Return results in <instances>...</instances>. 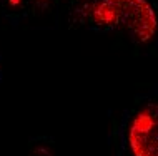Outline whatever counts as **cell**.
Listing matches in <instances>:
<instances>
[{
    "label": "cell",
    "instance_id": "cell-1",
    "mask_svg": "<svg viewBox=\"0 0 158 156\" xmlns=\"http://www.w3.org/2000/svg\"><path fill=\"white\" fill-rule=\"evenodd\" d=\"M90 15L97 25L127 32L138 43H148L158 32V17L148 0H98Z\"/></svg>",
    "mask_w": 158,
    "mask_h": 156
},
{
    "label": "cell",
    "instance_id": "cell-2",
    "mask_svg": "<svg viewBox=\"0 0 158 156\" xmlns=\"http://www.w3.org/2000/svg\"><path fill=\"white\" fill-rule=\"evenodd\" d=\"M127 140L133 156H158V105L145 106L133 116Z\"/></svg>",
    "mask_w": 158,
    "mask_h": 156
},
{
    "label": "cell",
    "instance_id": "cell-3",
    "mask_svg": "<svg viewBox=\"0 0 158 156\" xmlns=\"http://www.w3.org/2000/svg\"><path fill=\"white\" fill-rule=\"evenodd\" d=\"M2 3L15 14H35L44 10L50 0H2Z\"/></svg>",
    "mask_w": 158,
    "mask_h": 156
}]
</instances>
